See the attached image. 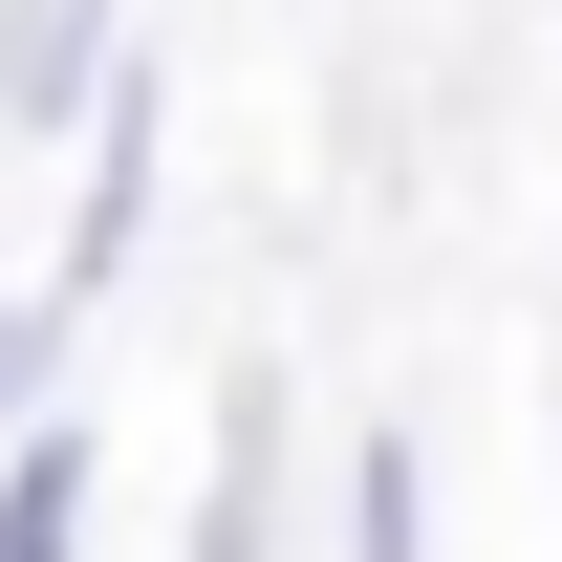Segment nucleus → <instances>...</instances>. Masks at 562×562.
<instances>
[{"instance_id":"nucleus-1","label":"nucleus","mask_w":562,"mask_h":562,"mask_svg":"<svg viewBox=\"0 0 562 562\" xmlns=\"http://www.w3.org/2000/svg\"><path fill=\"white\" fill-rule=\"evenodd\" d=\"M109 22L131 0H0V131H87L109 109Z\"/></svg>"},{"instance_id":"nucleus-2","label":"nucleus","mask_w":562,"mask_h":562,"mask_svg":"<svg viewBox=\"0 0 562 562\" xmlns=\"http://www.w3.org/2000/svg\"><path fill=\"white\" fill-rule=\"evenodd\" d=\"M0 562H87V412H44L0 454Z\"/></svg>"},{"instance_id":"nucleus-3","label":"nucleus","mask_w":562,"mask_h":562,"mask_svg":"<svg viewBox=\"0 0 562 562\" xmlns=\"http://www.w3.org/2000/svg\"><path fill=\"white\" fill-rule=\"evenodd\" d=\"M347 562H432V454H412V432L347 454Z\"/></svg>"},{"instance_id":"nucleus-4","label":"nucleus","mask_w":562,"mask_h":562,"mask_svg":"<svg viewBox=\"0 0 562 562\" xmlns=\"http://www.w3.org/2000/svg\"><path fill=\"white\" fill-rule=\"evenodd\" d=\"M44 368H66V325H44V281H0V454L44 432Z\"/></svg>"},{"instance_id":"nucleus-5","label":"nucleus","mask_w":562,"mask_h":562,"mask_svg":"<svg viewBox=\"0 0 562 562\" xmlns=\"http://www.w3.org/2000/svg\"><path fill=\"white\" fill-rule=\"evenodd\" d=\"M195 562H281V519H260V412H238V454H216V519H195Z\"/></svg>"}]
</instances>
